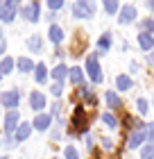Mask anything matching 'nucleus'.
<instances>
[{
  "label": "nucleus",
  "mask_w": 154,
  "mask_h": 159,
  "mask_svg": "<svg viewBox=\"0 0 154 159\" xmlns=\"http://www.w3.org/2000/svg\"><path fill=\"white\" fill-rule=\"evenodd\" d=\"M86 70L95 84L102 82V70H100V64H98V55H89L86 57Z\"/></svg>",
  "instance_id": "f257e3e1"
},
{
  "label": "nucleus",
  "mask_w": 154,
  "mask_h": 159,
  "mask_svg": "<svg viewBox=\"0 0 154 159\" xmlns=\"http://www.w3.org/2000/svg\"><path fill=\"white\" fill-rule=\"evenodd\" d=\"M16 9H18V5L14 2V0H7V2H2V5H0V20L11 23L14 16H16Z\"/></svg>",
  "instance_id": "f03ea898"
},
{
  "label": "nucleus",
  "mask_w": 154,
  "mask_h": 159,
  "mask_svg": "<svg viewBox=\"0 0 154 159\" xmlns=\"http://www.w3.org/2000/svg\"><path fill=\"white\" fill-rule=\"evenodd\" d=\"M18 100H20V93H18L16 89H11V91H5L2 96H0V102H2V105L7 107V109H11V111L18 107Z\"/></svg>",
  "instance_id": "7ed1b4c3"
},
{
  "label": "nucleus",
  "mask_w": 154,
  "mask_h": 159,
  "mask_svg": "<svg viewBox=\"0 0 154 159\" xmlns=\"http://www.w3.org/2000/svg\"><path fill=\"white\" fill-rule=\"evenodd\" d=\"M73 14H75V18H91L93 16V2L79 0V2H75V7H73Z\"/></svg>",
  "instance_id": "20e7f679"
},
{
  "label": "nucleus",
  "mask_w": 154,
  "mask_h": 159,
  "mask_svg": "<svg viewBox=\"0 0 154 159\" xmlns=\"http://www.w3.org/2000/svg\"><path fill=\"white\" fill-rule=\"evenodd\" d=\"M145 139H147V125H141L138 129H134V134L129 136V148H131V150L138 148Z\"/></svg>",
  "instance_id": "39448f33"
},
{
  "label": "nucleus",
  "mask_w": 154,
  "mask_h": 159,
  "mask_svg": "<svg viewBox=\"0 0 154 159\" xmlns=\"http://www.w3.org/2000/svg\"><path fill=\"white\" fill-rule=\"evenodd\" d=\"M70 123H73V127H75L77 132H82V129L86 127V109H84V107H77V109H75Z\"/></svg>",
  "instance_id": "423d86ee"
},
{
  "label": "nucleus",
  "mask_w": 154,
  "mask_h": 159,
  "mask_svg": "<svg viewBox=\"0 0 154 159\" xmlns=\"http://www.w3.org/2000/svg\"><path fill=\"white\" fill-rule=\"evenodd\" d=\"M16 129H18V111L14 109V111H9L5 116V132L7 134H14Z\"/></svg>",
  "instance_id": "0eeeda50"
},
{
  "label": "nucleus",
  "mask_w": 154,
  "mask_h": 159,
  "mask_svg": "<svg viewBox=\"0 0 154 159\" xmlns=\"http://www.w3.org/2000/svg\"><path fill=\"white\" fill-rule=\"evenodd\" d=\"M134 18H136V7L134 5H125L122 9H120V23L125 25H129V23H134Z\"/></svg>",
  "instance_id": "6e6552de"
},
{
  "label": "nucleus",
  "mask_w": 154,
  "mask_h": 159,
  "mask_svg": "<svg viewBox=\"0 0 154 159\" xmlns=\"http://www.w3.org/2000/svg\"><path fill=\"white\" fill-rule=\"evenodd\" d=\"M20 14H23V18H27V20H39V2H32V5H27V7H23L20 9Z\"/></svg>",
  "instance_id": "1a4fd4ad"
},
{
  "label": "nucleus",
  "mask_w": 154,
  "mask_h": 159,
  "mask_svg": "<svg viewBox=\"0 0 154 159\" xmlns=\"http://www.w3.org/2000/svg\"><path fill=\"white\" fill-rule=\"evenodd\" d=\"M50 123H52V116L50 114H39V116L34 118V123H32V127H36V129H48L50 127Z\"/></svg>",
  "instance_id": "9d476101"
},
{
  "label": "nucleus",
  "mask_w": 154,
  "mask_h": 159,
  "mask_svg": "<svg viewBox=\"0 0 154 159\" xmlns=\"http://www.w3.org/2000/svg\"><path fill=\"white\" fill-rule=\"evenodd\" d=\"M30 107L32 109H43V107H46V96H43V93H39V91H32V96H30Z\"/></svg>",
  "instance_id": "9b49d317"
},
{
  "label": "nucleus",
  "mask_w": 154,
  "mask_h": 159,
  "mask_svg": "<svg viewBox=\"0 0 154 159\" xmlns=\"http://www.w3.org/2000/svg\"><path fill=\"white\" fill-rule=\"evenodd\" d=\"M48 37H50V41H52V43H57V46H59V43L64 41V30H61L59 25H50Z\"/></svg>",
  "instance_id": "f8f14e48"
},
{
  "label": "nucleus",
  "mask_w": 154,
  "mask_h": 159,
  "mask_svg": "<svg viewBox=\"0 0 154 159\" xmlns=\"http://www.w3.org/2000/svg\"><path fill=\"white\" fill-rule=\"evenodd\" d=\"M30 132H32V125H30V123H20L18 129H16V141H25L27 136H30Z\"/></svg>",
  "instance_id": "ddd939ff"
},
{
  "label": "nucleus",
  "mask_w": 154,
  "mask_h": 159,
  "mask_svg": "<svg viewBox=\"0 0 154 159\" xmlns=\"http://www.w3.org/2000/svg\"><path fill=\"white\" fill-rule=\"evenodd\" d=\"M138 46H141L143 50H150V48L154 46V37H152V34L141 32V34H138Z\"/></svg>",
  "instance_id": "4468645a"
},
{
  "label": "nucleus",
  "mask_w": 154,
  "mask_h": 159,
  "mask_svg": "<svg viewBox=\"0 0 154 159\" xmlns=\"http://www.w3.org/2000/svg\"><path fill=\"white\" fill-rule=\"evenodd\" d=\"M107 105H109V109H120V107H122V100L116 96L113 91H107Z\"/></svg>",
  "instance_id": "2eb2a0df"
},
{
  "label": "nucleus",
  "mask_w": 154,
  "mask_h": 159,
  "mask_svg": "<svg viewBox=\"0 0 154 159\" xmlns=\"http://www.w3.org/2000/svg\"><path fill=\"white\" fill-rule=\"evenodd\" d=\"M36 73H34V77H36V82H39V84H43V82H46V80H48V70H46V64H36Z\"/></svg>",
  "instance_id": "dca6fc26"
},
{
  "label": "nucleus",
  "mask_w": 154,
  "mask_h": 159,
  "mask_svg": "<svg viewBox=\"0 0 154 159\" xmlns=\"http://www.w3.org/2000/svg\"><path fill=\"white\" fill-rule=\"evenodd\" d=\"M18 68H20V73H30V70L36 68V66L32 64V59H27V57H20V59H18Z\"/></svg>",
  "instance_id": "f3484780"
},
{
  "label": "nucleus",
  "mask_w": 154,
  "mask_h": 159,
  "mask_svg": "<svg viewBox=\"0 0 154 159\" xmlns=\"http://www.w3.org/2000/svg\"><path fill=\"white\" fill-rule=\"evenodd\" d=\"M11 70H14V59L11 57H5V59L0 61V73L7 75V73H11Z\"/></svg>",
  "instance_id": "a211bd4d"
},
{
  "label": "nucleus",
  "mask_w": 154,
  "mask_h": 159,
  "mask_svg": "<svg viewBox=\"0 0 154 159\" xmlns=\"http://www.w3.org/2000/svg\"><path fill=\"white\" fill-rule=\"evenodd\" d=\"M109 48H111V34H104V37H102L100 41H98V50H100V52H107V50Z\"/></svg>",
  "instance_id": "6ab92c4d"
},
{
  "label": "nucleus",
  "mask_w": 154,
  "mask_h": 159,
  "mask_svg": "<svg viewBox=\"0 0 154 159\" xmlns=\"http://www.w3.org/2000/svg\"><path fill=\"white\" fill-rule=\"evenodd\" d=\"M27 48H30L32 52H41V48H43L41 37H32V39H27Z\"/></svg>",
  "instance_id": "aec40b11"
},
{
  "label": "nucleus",
  "mask_w": 154,
  "mask_h": 159,
  "mask_svg": "<svg viewBox=\"0 0 154 159\" xmlns=\"http://www.w3.org/2000/svg\"><path fill=\"white\" fill-rule=\"evenodd\" d=\"M116 84H118L120 91H127L129 86H131V80H129L127 75H118V77H116Z\"/></svg>",
  "instance_id": "412c9836"
},
{
  "label": "nucleus",
  "mask_w": 154,
  "mask_h": 159,
  "mask_svg": "<svg viewBox=\"0 0 154 159\" xmlns=\"http://www.w3.org/2000/svg\"><path fill=\"white\" fill-rule=\"evenodd\" d=\"M66 73H68V68H66L64 64H59V66H55V70H52V77L57 80V82H61V80L66 77Z\"/></svg>",
  "instance_id": "4be33fe9"
},
{
  "label": "nucleus",
  "mask_w": 154,
  "mask_h": 159,
  "mask_svg": "<svg viewBox=\"0 0 154 159\" xmlns=\"http://www.w3.org/2000/svg\"><path fill=\"white\" fill-rule=\"evenodd\" d=\"M82 80H84L82 70H79V68H70V82L73 84H82Z\"/></svg>",
  "instance_id": "5701e85b"
},
{
  "label": "nucleus",
  "mask_w": 154,
  "mask_h": 159,
  "mask_svg": "<svg viewBox=\"0 0 154 159\" xmlns=\"http://www.w3.org/2000/svg\"><path fill=\"white\" fill-rule=\"evenodd\" d=\"M102 123H104L107 127H111V129H116V125H118V120L113 118V114H102Z\"/></svg>",
  "instance_id": "b1692460"
},
{
  "label": "nucleus",
  "mask_w": 154,
  "mask_h": 159,
  "mask_svg": "<svg viewBox=\"0 0 154 159\" xmlns=\"http://www.w3.org/2000/svg\"><path fill=\"white\" fill-rule=\"evenodd\" d=\"M141 159H154V143H147L141 150Z\"/></svg>",
  "instance_id": "393cba45"
},
{
  "label": "nucleus",
  "mask_w": 154,
  "mask_h": 159,
  "mask_svg": "<svg viewBox=\"0 0 154 159\" xmlns=\"http://www.w3.org/2000/svg\"><path fill=\"white\" fill-rule=\"evenodd\" d=\"M64 155H66V159H79V155H77V150L73 148V146H66V150H64Z\"/></svg>",
  "instance_id": "a878e982"
},
{
  "label": "nucleus",
  "mask_w": 154,
  "mask_h": 159,
  "mask_svg": "<svg viewBox=\"0 0 154 159\" xmlns=\"http://www.w3.org/2000/svg\"><path fill=\"white\" fill-rule=\"evenodd\" d=\"M104 11H109V14L118 11V2H116V0H107L104 2Z\"/></svg>",
  "instance_id": "bb28decb"
},
{
  "label": "nucleus",
  "mask_w": 154,
  "mask_h": 159,
  "mask_svg": "<svg viewBox=\"0 0 154 159\" xmlns=\"http://www.w3.org/2000/svg\"><path fill=\"white\" fill-rule=\"evenodd\" d=\"M141 27L145 30V34H150V32L154 30V20H152V18H145L143 23H141Z\"/></svg>",
  "instance_id": "cd10ccee"
},
{
  "label": "nucleus",
  "mask_w": 154,
  "mask_h": 159,
  "mask_svg": "<svg viewBox=\"0 0 154 159\" xmlns=\"http://www.w3.org/2000/svg\"><path fill=\"white\" fill-rule=\"evenodd\" d=\"M50 91H52V96H57V98H59V96H61V91H64L61 82H55V84H52V89H50Z\"/></svg>",
  "instance_id": "c85d7f7f"
},
{
  "label": "nucleus",
  "mask_w": 154,
  "mask_h": 159,
  "mask_svg": "<svg viewBox=\"0 0 154 159\" xmlns=\"http://www.w3.org/2000/svg\"><path fill=\"white\" fill-rule=\"evenodd\" d=\"M48 7H50V9H61V7H64V2H61V0H50V2H48Z\"/></svg>",
  "instance_id": "c756f323"
},
{
  "label": "nucleus",
  "mask_w": 154,
  "mask_h": 159,
  "mask_svg": "<svg viewBox=\"0 0 154 159\" xmlns=\"http://www.w3.org/2000/svg\"><path fill=\"white\" fill-rule=\"evenodd\" d=\"M138 111H141V114H147V102H145L143 98L138 100Z\"/></svg>",
  "instance_id": "7c9ffc66"
},
{
  "label": "nucleus",
  "mask_w": 154,
  "mask_h": 159,
  "mask_svg": "<svg viewBox=\"0 0 154 159\" xmlns=\"http://www.w3.org/2000/svg\"><path fill=\"white\" fill-rule=\"evenodd\" d=\"M5 52V43H0V55H2Z\"/></svg>",
  "instance_id": "2f4dec72"
},
{
  "label": "nucleus",
  "mask_w": 154,
  "mask_h": 159,
  "mask_svg": "<svg viewBox=\"0 0 154 159\" xmlns=\"http://www.w3.org/2000/svg\"><path fill=\"white\" fill-rule=\"evenodd\" d=\"M150 9H154V0H152V2H150Z\"/></svg>",
  "instance_id": "473e14b6"
},
{
  "label": "nucleus",
  "mask_w": 154,
  "mask_h": 159,
  "mask_svg": "<svg viewBox=\"0 0 154 159\" xmlns=\"http://www.w3.org/2000/svg\"><path fill=\"white\" fill-rule=\"evenodd\" d=\"M0 39H2V30H0Z\"/></svg>",
  "instance_id": "72a5a7b5"
},
{
  "label": "nucleus",
  "mask_w": 154,
  "mask_h": 159,
  "mask_svg": "<svg viewBox=\"0 0 154 159\" xmlns=\"http://www.w3.org/2000/svg\"><path fill=\"white\" fill-rule=\"evenodd\" d=\"M0 80H2V73H0Z\"/></svg>",
  "instance_id": "f704fd0d"
},
{
  "label": "nucleus",
  "mask_w": 154,
  "mask_h": 159,
  "mask_svg": "<svg viewBox=\"0 0 154 159\" xmlns=\"http://www.w3.org/2000/svg\"><path fill=\"white\" fill-rule=\"evenodd\" d=\"M0 159H7V157H0Z\"/></svg>",
  "instance_id": "c9c22d12"
}]
</instances>
